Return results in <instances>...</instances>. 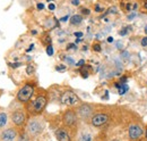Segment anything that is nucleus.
<instances>
[{"label": "nucleus", "instance_id": "4be33fe9", "mask_svg": "<svg viewBox=\"0 0 147 141\" xmlns=\"http://www.w3.org/2000/svg\"><path fill=\"white\" fill-rule=\"evenodd\" d=\"M34 72H35V68H34L32 65H28V66L26 67V73H27L28 75H32Z\"/></svg>", "mask_w": 147, "mask_h": 141}, {"label": "nucleus", "instance_id": "dca6fc26", "mask_svg": "<svg viewBox=\"0 0 147 141\" xmlns=\"http://www.w3.org/2000/svg\"><path fill=\"white\" fill-rule=\"evenodd\" d=\"M17 141H30V134L25 131V132H22L20 134H18L17 137Z\"/></svg>", "mask_w": 147, "mask_h": 141}, {"label": "nucleus", "instance_id": "2f4dec72", "mask_svg": "<svg viewBox=\"0 0 147 141\" xmlns=\"http://www.w3.org/2000/svg\"><path fill=\"white\" fill-rule=\"evenodd\" d=\"M82 13H83L84 15H90V13H91V12H90V9H88V8H83V9H82Z\"/></svg>", "mask_w": 147, "mask_h": 141}, {"label": "nucleus", "instance_id": "a19ab883", "mask_svg": "<svg viewBox=\"0 0 147 141\" xmlns=\"http://www.w3.org/2000/svg\"><path fill=\"white\" fill-rule=\"evenodd\" d=\"M108 42H109V43L113 42V38H112V36H109V38H108Z\"/></svg>", "mask_w": 147, "mask_h": 141}, {"label": "nucleus", "instance_id": "c85d7f7f", "mask_svg": "<svg viewBox=\"0 0 147 141\" xmlns=\"http://www.w3.org/2000/svg\"><path fill=\"white\" fill-rule=\"evenodd\" d=\"M69 49H77V46L75 43H69L67 46V50H69Z\"/></svg>", "mask_w": 147, "mask_h": 141}, {"label": "nucleus", "instance_id": "1a4fd4ad", "mask_svg": "<svg viewBox=\"0 0 147 141\" xmlns=\"http://www.w3.org/2000/svg\"><path fill=\"white\" fill-rule=\"evenodd\" d=\"M17 137H18L17 131L13 127H9L0 133V141H17Z\"/></svg>", "mask_w": 147, "mask_h": 141}, {"label": "nucleus", "instance_id": "58836bf2", "mask_svg": "<svg viewBox=\"0 0 147 141\" xmlns=\"http://www.w3.org/2000/svg\"><path fill=\"white\" fill-rule=\"evenodd\" d=\"M68 18H69L68 15H67V16H63L62 18H60V22H67V21H68Z\"/></svg>", "mask_w": 147, "mask_h": 141}, {"label": "nucleus", "instance_id": "2eb2a0df", "mask_svg": "<svg viewBox=\"0 0 147 141\" xmlns=\"http://www.w3.org/2000/svg\"><path fill=\"white\" fill-rule=\"evenodd\" d=\"M129 90V87L127 83H120V87L118 88V93L119 94H125V93H127V91Z\"/></svg>", "mask_w": 147, "mask_h": 141}, {"label": "nucleus", "instance_id": "9b49d317", "mask_svg": "<svg viewBox=\"0 0 147 141\" xmlns=\"http://www.w3.org/2000/svg\"><path fill=\"white\" fill-rule=\"evenodd\" d=\"M11 121H13V123L15 124L16 126H23L25 124V122H26V114L23 110L17 109V110L13 112Z\"/></svg>", "mask_w": 147, "mask_h": 141}, {"label": "nucleus", "instance_id": "cd10ccee", "mask_svg": "<svg viewBox=\"0 0 147 141\" xmlns=\"http://www.w3.org/2000/svg\"><path fill=\"white\" fill-rule=\"evenodd\" d=\"M140 43H142V46H143V47H147V36H144V38L142 39Z\"/></svg>", "mask_w": 147, "mask_h": 141}, {"label": "nucleus", "instance_id": "79ce46f5", "mask_svg": "<svg viewBox=\"0 0 147 141\" xmlns=\"http://www.w3.org/2000/svg\"><path fill=\"white\" fill-rule=\"evenodd\" d=\"M32 49H34V44H31V47H30V48L27 49V51H31Z\"/></svg>", "mask_w": 147, "mask_h": 141}, {"label": "nucleus", "instance_id": "de8ad7c7", "mask_svg": "<svg viewBox=\"0 0 147 141\" xmlns=\"http://www.w3.org/2000/svg\"><path fill=\"white\" fill-rule=\"evenodd\" d=\"M145 32H146V34H147V25L145 26Z\"/></svg>", "mask_w": 147, "mask_h": 141}, {"label": "nucleus", "instance_id": "c03bdc74", "mask_svg": "<svg viewBox=\"0 0 147 141\" xmlns=\"http://www.w3.org/2000/svg\"><path fill=\"white\" fill-rule=\"evenodd\" d=\"M144 8H145V9H147V2H145V3H144Z\"/></svg>", "mask_w": 147, "mask_h": 141}, {"label": "nucleus", "instance_id": "f3484780", "mask_svg": "<svg viewBox=\"0 0 147 141\" xmlns=\"http://www.w3.org/2000/svg\"><path fill=\"white\" fill-rule=\"evenodd\" d=\"M55 24H57V21H55V19L49 18V19L47 21V23H45V27H47V29H53V27H55Z\"/></svg>", "mask_w": 147, "mask_h": 141}, {"label": "nucleus", "instance_id": "a18cd8bd", "mask_svg": "<svg viewBox=\"0 0 147 141\" xmlns=\"http://www.w3.org/2000/svg\"><path fill=\"white\" fill-rule=\"evenodd\" d=\"M110 141H120V140H119V139H111Z\"/></svg>", "mask_w": 147, "mask_h": 141}, {"label": "nucleus", "instance_id": "412c9836", "mask_svg": "<svg viewBox=\"0 0 147 141\" xmlns=\"http://www.w3.org/2000/svg\"><path fill=\"white\" fill-rule=\"evenodd\" d=\"M47 53H48V56H53V46L52 44H48V47H47Z\"/></svg>", "mask_w": 147, "mask_h": 141}, {"label": "nucleus", "instance_id": "473e14b6", "mask_svg": "<svg viewBox=\"0 0 147 141\" xmlns=\"http://www.w3.org/2000/svg\"><path fill=\"white\" fill-rule=\"evenodd\" d=\"M55 70H66V66H65V65H59V66H55Z\"/></svg>", "mask_w": 147, "mask_h": 141}, {"label": "nucleus", "instance_id": "6ab92c4d", "mask_svg": "<svg viewBox=\"0 0 147 141\" xmlns=\"http://www.w3.org/2000/svg\"><path fill=\"white\" fill-rule=\"evenodd\" d=\"M65 59V62L69 65V66H74V65H76V63H75V60H74L71 57H69V56H67V57H65L63 58Z\"/></svg>", "mask_w": 147, "mask_h": 141}, {"label": "nucleus", "instance_id": "72a5a7b5", "mask_svg": "<svg viewBox=\"0 0 147 141\" xmlns=\"http://www.w3.org/2000/svg\"><path fill=\"white\" fill-rule=\"evenodd\" d=\"M95 12H96V13H101V12H103V8L100 7L98 5H96V6H95Z\"/></svg>", "mask_w": 147, "mask_h": 141}, {"label": "nucleus", "instance_id": "4468645a", "mask_svg": "<svg viewBox=\"0 0 147 141\" xmlns=\"http://www.w3.org/2000/svg\"><path fill=\"white\" fill-rule=\"evenodd\" d=\"M83 22V16L82 15H73L70 17V24L71 25H79L80 23Z\"/></svg>", "mask_w": 147, "mask_h": 141}, {"label": "nucleus", "instance_id": "b1692460", "mask_svg": "<svg viewBox=\"0 0 147 141\" xmlns=\"http://www.w3.org/2000/svg\"><path fill=\"white\" fill-rule=\"evenodd\" d=\"M93 50L96 51V53H100V51L102 50L101 44H100V43H94V44H93Z\"/></svg>", "mask_w": 147, "mask_h": 141}, {"label": "nucleus", "instance_id": "423d86ee", "mask_svg": "<svg viewBox=\"0 0 147 141\" xmlns=\"http://www.w3.org/2000/svg\"><path fill=\"white\" fill-rule=\"evenodd\" d=\"M60 101H61V104H63V105L74 106L79 103V97H78L74 91L67 90V91H65V92L61 94Z\"/></svg>", "mask_w": 147, "mask_h": 141}, {"label": "nucleus", "instance_id": "f03ea898", "mask_svg": "<svg viewBox=\"0 0 147 141\" xmlns=\"http://www.w3.org/2000/svg\"><path fill=\"white\" fill-rule=\"evenodd\" d=\"M47 104H48V98H47V96L40 94V96H37L36 98L28 105V113H30L32 116H37V115H40V114L44 110Z\"/></svg>", "mask_w": 147, "mask_h": 141}, {"label": "nucleus", "instance_id": "a211bd4d", "mask_svg": "<svg viewBox=\"0 0 147 141\" xmlns=\"http://www.w3.org/2000/svg\"><path fill=\"white\" fill-rule=\"evenodd\" d=\"M80 74L83 79H87L88 77V70H87V66H83L80 68Z\"/></svg>", "mask_w": 147, "mask_h": 141}, {"label": "nucleus", "instance_id": "0eeeda50", "mask_svg": "<svg viewBox=\"0 0 147 141\" xmlns=\"http://www.w3.org/2000/svg\"><path fill=\"white\" fill-rule=\"evenodd\" d=\"M55 134L58 141H71L73 140V136H71V133H70V127H67V126H62V127L57 129Z\"/></svg>", "mask_w": 147, "mask_h": 141}, {"label": "nucleus", "instance_id": "ddd939ff", "mask_svg": "<svg viewBox=\"0 0 147 141\" xmlns=\"http://www.w3.org/2000/svg\"><path fill=\"white\" fill-rule=\"evenodd\" d=\"M7 122H8V115H7V113H5V112L0 113V129H3L7 125Z\"/></svg>", "mask_w": 147, "mask_h": 141}, {"label": "nucleus", "instance_id": "6e6552de", "mask_svg": "<svg viewBox=\"0 0 147 141\" xmlns=\"http://www.w3.org/2000/svg\"><path fill=\"white\" fill-rule=\"evenodd\" d=\"M109 122V116L104 113H97L94 114L91 118V124L94 127H101L104 126L105 124Z\"/></svg>", "mask_w": 147, "mask_h": 141}, {"label": "nucleus", "instance_id": "49530a36", "mask_svg": "<svg viewBox=\"0 0 147 141\" xmlns=\"http://www.w3.org/2000/svg\"><path fill=\"white\" fill-rule=\"evenodd\" d=\"M145 137H146V139H147V127H146V130H145Z\"/></svg>", "mask_w": 147, "mask_h": 141}, {"label": "nucleus", "instance_id": "ea45409f", "mask_svg": "<svg viewBox=\"0 0 147 141\" xmlns=\"http://www.w3.org/2000/svg\"><path fill=\"white\" fill-rule=\"evenodd\" d=\"M136 16V13H132V14H130L128 16V19H132V18Z\"/></svg>", "mask_w": 147, "mask_h": 141}, {"label": "nucleus", "instance_id": "20e7f679", "mask_svg": "<svg viewBox=\"0 0 147 141\" xmlns=\"http://www.w3.org/2000/svg\"><path fill=\"white\" fill-rule=\"evenodd\" d=\"M77 115L83 121L91 120L94 115V107L90 104H82L77 109Z\"/></svg>", "mask_w": 147, "mask_h": 141}, {"label": "nucleus", "instance_id": "f257e3e1", "mask_svg": "<svg viewBox=\"0 0 147 141\" xmlns=\"http://www.w3.org/2000/svg\"><path fill=\"white\" fill-rule=\"evenodd\" d=\"M44 127H45L44 121L41 117L33 116L26 124V132L30 134V137L35 138L44 131Z\"/></svg>", "mask_w": 147, "mask_h": 141}, {"label": "nucleus", "instance_id": "f704fd0d", "mask_svg": "<svg viewBox=\"0 0 147 141\" xmlns=\"http://www.w3.org/2000/svg\"><path fill=\"white\" fill-rule=\"evenodd\" d=\"M83 32H75V36L77 38V39H80L82 36H83Z\"/></svg>", "mask_w": 147, "mask_h": 141}, {"label": "nucleus", "instance_id": "c9c22d12", "mask_svg": "<svg viewBox=\"0 0 147 141\" xmlns=\"http://www.w3.org/2000/svg\"><path fill=\"white\" fill-rule=\"evenodd\" d=\"M119 82H120V83H127V77H126V76H123V77H121Z\"/></svg>", "mask_w": 147, "mask_h": 141}, {"label": "nucleus", "instance_id": "9d476101", "mask_svg": "<svg viewBox=\"0 0 147 141\" xmlns=\"http://www.w3.org/2000/svg\"><path fill=\"white\" fill-rule=\"evenodd\" d=\"M128 134H129L130 140H137V139H139L140 137H143L144 130H143V127H142L140 125H138V124H132V125L129 126Z\"/></svg>", "mask_w": 147, "mask_h": 141}, {"label": "nucleus", "instance_id": "bb28decb", "mask_svg": "<svg viewBox=\"0 0 147 141\" xmlns=\"http://www.w3.org/2000/svg\"><path fill=\"white\" fill-rule=\"evenodd\" d=\"M43 42H44V43H47V44H51V38H50L49 35H47V36L44 38Z\"/></svg>", "mask_w": 147, "mask_h": 141}, {"label": "nucleus", "instance_id": "f8f14e48", "mask_svg": "<svg viewBox=\"0 0 147 141\" xmlns=\"http://www.w3.org/2000/svg\"><path fill=\"white\" fill-rule=\"evenodd\" d=\"M93 140V134L87 131V130H83L79 136H78V141H92Z\"/></svg>", "mask_w": 147, "mask_h": 141}, {"label": "nucleus", "instance_id": "7c9ffc66", "mask_svg": "<svg viewBox=\"0 0 147 141\" xmlns=\"http://www.w3.org/2000/svg\"><path fill=\"white\" fill-rule=\"evenodd\" d=\"M36 8H37V10H43V9H44V5L41 3V2H38L36 5Z\"/></svg>", "mask_w": 147, "mask_h": 141}, {"label": "nucleus", "instance_id": "e433bc0d", "mask_svg": "<svg viewBox=\"0 0 147 141\" xmlns=\"http://www.w3.org/2000/svg\"><path fill=\"white\" fill-rule=\"evenodd\" d=\"M49 9H50L51 12H52V10H55V3H50V5H49Z\"/></svg>", "mask_w": 147, "mask_h": 141}, {"label": "nucleus", "instance_id": "7ed1b4c3", "mask_svg": "<svg viewBox=\"0 0 147 141\" xmlns=\"http://www.w3.org/2000/svg\"><path fill=\"white\" fill-rule=\"evenodd\" d=\"M34 91H35V88L33 84L31 83H26L24 84L22 88L19 89V91L17 92V100L22 104H26L30 101V99L32 98V96L34 94Z\"/></svg>", "mask_w": 147, "mask_h": 141}, {"label": "nucleus", "instance_id": "c756f323", "mask_svg": "<svg viewBox=\"0 0 147 141\" xmlns=\"http://www.w3.org/2000/svg\"><path fill=\"white\" fill-rule=\"evenodd\" d=\"M84 64H85V60L84 59H80L78 63H76V66H79V67H83L84 66Z\"/></svg>", "mask_w": 147, "mask_h": 141}, {"label": "nucleus", "instance_id": "39448f33", "mask_svg": "<svg viewBox=\"0 0 147 141\" xmlns=\"http://www.w3.org/2000/svg\"><path fill=\"white\" fill-rule=\"evenodd\" d=\"M62 122H63V125L67 126V127H70V129L76 127L77 122H78V115H77V113L75 110H73V109L67 110L63 114V116H62Z\"/></svg>", "mask_w": 147, "mask_h": 141}, {"label": "nucleus", "instance_id": "4c0bfd02", "mask_svg": "<svg viewBox=\"0 0 147 141\" xmlns=\"http://www.w3.org/2000/svg\"><path fill=\"white\" fill-rule=\"evenodd\" d=\"M79 2H80L79 0H71V3H73L74 6H78V5H79Z\"/></svg>", "mask_w": 147, "mask_h": 141}, {"label": "nucleus", "instance_id": "aec40b11", "mask_svg": "<svg viewBox=\"0 0 147 141\" xmlns=\"http://www.w3.org/2000/svg\"><path fill=\"white\" fill-rule=\"evenodd\" d=\"M129 57H130V53H129L127 50H123V51L121 53V59H122V60H128Z\"/></svg>", "mask_w": 147, "mask_h": 141}, {"label": "nucleus", "instance_id": "37998d69", "mask_svg": "<svg viewBox=\"0 0 147 141\" xmlns=\"http://www.w3.org/2000/svg\"><path fill=\"white\" fill-rule=\"evenodd\" d=\"M127 10H131V5H130V3L127 5Z\"/></svg>", "mask_w": 147, "mask_h": 141}, {"label": "nucleus", "instance_id": "393cba45", "mask_svg": "<svg viewBox=\"0 0 147 141\" xmlns=\"http://www.w3.org/2000/svg\"><path fill=\"white\" fill-rule=\"evenodd\" d=\"M8 65L10 66V67H13V68H17V67H20L22 65H23V63H8Z\"/></svg>", "mask_w": 147, "mask_h": 141}, {"label": "nucleus", "instance_id": "a878e982", "mask_svg": "<svg viewBox=\"0 0 147 141\" xmlns=\"http://www.w3.org/2000/svg\"><path fill=\"white\" fill-rule=\"evenodd\" d=\"M131 30V26H127V27H125V29H122L119 33H120V35H126L127 33H128V31H130Z\"/></svg>", "mask_w": 147, "mask_h": 141}, {"label": "nucleus", "instance_id": "5701e85b", "mask_svg": "<svg viewBox=\"0 0 147 141\" xmlns=\"http://www.w3.org/2000/svg\"><path fill=\"white\" fill-rule=\"evenodd\" d=\"M115 47H117V49H119V50H122V49H123V42H122L121 40H119V41H115Z\"/></svg>", "mask_w": 147, "mask_h": 141}]
</instances>
